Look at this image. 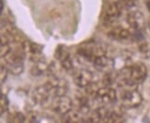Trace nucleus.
I'll return each mask as SVG.
<instances>
[{"label": "nucleus", "instance_id": "obj_2", "mask_svg": "<svg viewBox=\"0 0 150 123\" xmlns=\"http://www.w3.org/2000/svg\"><path fill=\"white\" fill-rule=\"evenodd\" d=\"M122 104L126 107H137L142 103V95L136 90L124 91L122 96Z\"/></svg>", "mask_w": 150, "mask_h": 123}, {"label": "nucleus", "instance_id": "obj_13", "mask_svg": "<svg viewBox=\"0 0 150 123\" xmlns=\"http://www.w3.org/2000/svg\"><path fill=\"white\" fill-rule=\"evenodd\" d=\"M84 89H85L86 93H88V95H90L96 96V93L99 90V87L96 83H93V81H92V83H90L87 86L84 88Z\"/></svg>", "mask_w": 150, "mask_h": 123}, {"label": "nucleus", "instance_id": "obj_21", "mask_svg": "<svg viewBox=\"0 0 150 123\" xmlns=\"http://www.w3.org/2000/svg\"><path fill=\"white\" fill-rule=\"evenodd\" d=\"M146 7H147L149 12H150V0H146Z\"/></svg>", "mask_w": 150, "mask_h": 123}, {"label": "nucleus", "instance_id": "obj_10", "mask_svg": "<svg viewBox=\"0 0 150 123\" xmlns=\"http://www.w3.org/2000/svg\"><path fill=\"white\" fill-rule=\"evenodd\" d=\"M112 35L114 38L116 39H122V40H125L128 39L131 36V33L127 30V29H123V28H116L114 31L110 32V34Z\"/></svg>", "mask_w": 150, "mask_h": 123}, {"label": "nucleus", "instance_id": "obj_7", "mask_svg": "<svg viewBox=\"0 0 150 123\" xmlns=\"http://www.w3.org/2000/svg\"><path fill=\"white\" fill-rule=\"evenodd\" d=\"M93 63L95 67L99 69V70H104L106 69H110L112 68V62L111 60L109 59V58H108L105 54L104 55H99L95 57V59L93 60Z\"/></svg>", "mask_w": 150, "mask_h": 123}, {"label": "nucleus", "instance_id": "obj_17", "mask_svg": "<svg viewBox=\"0 0 150 123\" xmlns=\"http://www.w3.org/2000/svg\"><path fill=\"white\" fill-rule=\"evenodd\" d=\"M0 105H1V114H3L5 111L8 110V100L6 95H1V100H0Z\"/></svg>", "mask_w": 150, "mask_h": 123}, {"label": "nucleus", "instance_id": "obj_6", "mask_svg": "<svg viewBox=\"0 0 150 123\" xmlns=\"http://www.w3.org/2000/svg\"><path fill=\"white\" fill-rule=\"evenodd\" d=\"M94 75L88 69H81L74 75V83L81 88H85L93 81Z\"/></svg>", "mask_w": 150, "mask_h": 123}, {"label": "nucleus", "instance_id": "obj_1", "mask_svg": "<svg viewBox=\"0 0 150 123\" xmlns=\"http://www.w3.org/2000/svg\"><path fill=\"white\" fill-rule=\"evenodd\" d=\"M147 75V69L144 63L136 62L130 67V81L132 85L142 83Z\"/></svg>", "mask_w": 150, "mask_h": 123}, {"label": "nucleus", "instance_id": "obj_16", "mask_svg": "<svg viewBox=\"0 0 150 123\" xmlns=\"http://www.w3.org/2000/svg\"><path fill=\"white\" fill-rule=\"evenodd\" d=\"M61 66L65 70H67V71H69V70H71L72 69V67H73L72 60L70 56H68L67 57L64 58V59L61 60Z\"/></svg>", "mask_w": 150, "mask_h": 123}, {"label": "nucleus", "instance_id": "obj_11", "mask_svg": "<svg viewBox=\"0 0 150 123\" xmlns=\"http://www.w3.org/2000/svg\"><path fill=\"white\" fill-rule=\"evenodd\" d=\"M68 56H70V54H69L66 46L59 45V47H57L56 52H55V57L57 58V59L61 61L62 59H64V58L67 57Z\"/></svg>", "mask_w": 150, "mask_h": 123}, {"label": "nucleus", "instance_id": "obj_18", "mask_svg": "<svg viewBox=\"0 0 150 123\" xmlns=\"http://www.w3.org/2000/svg\"><path fill=\"white\" fill-rule=\"evenodd\" d=\"M120 4L125 8H132L136 4V0H119Z\"/></svg>", "mask_w": 150, "mask_h": 123}, {"label": "nucleus", "instance_id": "obj_8", "mask_svg": "<svg viewBox=\"0 0 150 123\" xmlns=\"http://www.w3.org/2000/svg\"><path fill=\"white\" fill-rule=\"evenodd\" d=\"M120 15V4L118 3H111L108 5L106 10V17L108 20H114L119 18Z\"/></svg>", "mask_w": 150, "mask_h": 123}, {"label": "nucleus", "instance_id": "obj_14", "mask_svg": "<svg viewBox=\"0 0 150 123\" xmlns=\"http://www.w3.org/2000/svg\"><path fill=\"white\" fill-rule=\"evenodd\" d=\"M116 79H117V76H116V77H114V76L112 75V73L108 71V73H106L105 76H104V78H103V84L105 85V86L110 87L111 84L113 83V81H116Z\"/></svg>", "mask_w": 150, "mask_h": 123}, {"label": "nucleus", "instance_id": "obj_20", "mask_svg": "<svg viewBox=\"0 0 150 123\" xmlns=\"http://www.w3.org/2000/svg\"><path fill=\"white\" fill-rule=\"evenodd\" d=\"M0 75H1V83H3L8 75V69L4 66H1V70H0Z\"/></svg>", "mask_w": 150, "mask_h": 123}, {"label": "nucleus", "instance_id": "obj_5", "mask_svg": "<svg viewBox=\"0 0 150 123\" xmlns=\"http://www.w3.org/2000/svg\"><path fill=\"white\" fill-rule=\"evenodd\" d=\"M96 97L103 104H112L117 99V93L111 87H102L99 88L98 92L96 93Z\"/></svg>", "mask_w": 150, "mask_h": 123}, {"label": "nucleus", "instance_id": "obj_22", "mask_svg": "<svg viewBox=\"0 0 150 123\" xmlns=\"http://www.w3.org/2000/svg\"><path fill=\"white\" fill-rule=\"evenodd\" d=\"M3 7H4V1L1 0V11L3 10Z\"/></svg>", "mask_w": 150, "mask_h": 123}, {"label": "nucleus", "instance_id": "obj_9", "mask_svg": "<svg viewBox=\"0 0 150 123\" xmlns=\"http://www.w3.org/2000/svg\"><path fill=\"white\" fill-rule=\"evenodd\" d=\"M49 72L50 71V67L47 65V63H45L43 61H38L36 62V64L33 67L32 70H31V73L35 76V77H38V76L44 74L45 72Z\"/></svg>", "mask_w": 150, "mask_h": 123}, {"label": "nucleus", "instance_id": "obj_3", "mask_svg": "<svg viewBox=\"0 0 150 123\" xmlns=\"http://www.w3.org/2000/svg\"><path fill=\"white\" fill-rule=\"evenodd\" d=\"M72 107V102L66 95H61V96H56V98L53 101V108L57 113L60 115H64L68 113L69 111L71 110Z\"/></svg>", "mask_w": 150, "mask_h": 123}, {"label": "nucleus", "instance_id": "obj_4", "mask_svg": "<svg viewBox=\"0 0 150 123\" xmlns=\"http://www.w3.org/2000/svg\"><path fill=\"white\" fill-rule=\"evenodd\" d=\"M127 22H128L130 27L134 29V31H141L146 24L145 17H144L142 12L138 10L132 11V12L128 14V16H127Z\"/></svg>", "mask_w": 150, "mask_h": 123}, {"label": "nucleus", "instance_id": "obj_12", "mask_svg": "<svg viewBox=\"0 0 150 123\" xmlns=\"http://www.w3.org/2000/svg\"><path fill=\"white\" fill-rule=\"evenodd\" d=\"M63 116H64V118H63L64 122H77L81 119L80 114L76 112H72V111H69L68 113L64 114Z\"/></svg>", "mask_w": 150, "mask_h": 123}, {"label": "nucleus", "instance_id": "obj_19", "mask_svg": "<svg viewBox=\"0 0 150 123\" xmlns=\"http://www.w3.org/2000/svg\"><path fill=\"white\" fill-rule=\"evenodd\" d=\"M0 53H1V57H2L8 56L9 54V53H10V47L8 46V44L1 45V47H0Z\"/></svg>", "mask_w": 150, "mask_h": 123}, {"label": "nucleus", "instance_id": "obj_15", "mask_svg": "<svg viewBox=\"0 0 150 123\" xmlns=\"http://www.w3.org/2000/svg\"><path fill=\"white\" fill-rule=\"evenodd\" d=\"M139 51H140L141 54L144 56V57L147 58V57H150V48H149L148 45L146 42L141 43L139 45Z\"/></svg>", "mask_w": 150, "mask_h": 123}]
</instances>
